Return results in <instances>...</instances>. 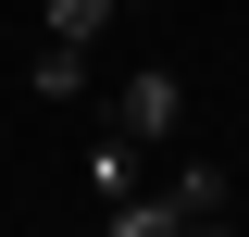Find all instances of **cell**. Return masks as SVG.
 Wrapping results in <instances>:
<instances>
[{"label": "cell", "instance_id": "8992f818", "mask_svg": "<svg viewBox=\"0 0 249 237\" xmlns=\"http://www.w3.org/2000/svg\"><path fill=\"white\" fill-rule=\"evenodd\" d=\"M88 187L124 200V187H137V138H100V150H88Z\"/></svg>", "mask_w": 249, "mask_h": 237}, {"label": "cell", "instance_id": "5b68a950", "mask_svg": "<svg viewBox=\"0 0 249 237\" xmlns=\"http://www.w3.org/2000/svg\"><path fill=\"white\" fill-rule=\"evenodd\" d=\"M175 200H187V225H212L224 212V162H175Z\"/></svg>", "mask_w": 249, "mask_h": 237}, {"label": "cell", "instance_id": "277c9868", "mask_svg": "<svg viewBox=\"0 0 249 237\" xmlns=\"http://www.w3.org/2000/svg\"><path fill=\"white\" fill-rule=\"evenodd\" d=\"M25 13H37V38H75V50H88V38L112 25L124 0H25Z\"/></svg>", "mask_w": 249, "mask_h": 237}, {"label": "cell", "instance_id": "6da1fadb", "mask_svg": "<svg viewBox=\"0 0 249 237\" xmlns=\"http://www.w3.org/2000/svg\"><path fill=\"white\" fill-rule=\"evenodd\" d=\"M175 125H187V75H175V62H124V88H112V138L162 150Z\"/></svg>", "mask_w": 249, "mask_h": 237}, {"label": "cell", "instance_id": "52a82bcc", "mask_svg": "<svg viewBox=\"0 0 249 237\" xmlns=\"http://www.w3.org/2000/svg\"><path fill=\"white\" fill-rule=\"evenodd\" d=\"M187 237H237V225H224V212H212V225H187Z\"/></svg>", "mask_w": 249, "mask_h": 237}, {"label": "cell", "instance_id": "3957f363", "mask_svg": "<svg viewBox=\"0 0 249 237\" xmlns=\"http://www.w3.org/2000/svg\"><path fill=\"white\" fill-rule=\"evenodd\" d=\"M112 237H187V200H175V187H124V200H112Z\"/></svg>", "mask_w": 249, "mask_h": 237}, {"label": "cell", "instance_id": "7a4b0ae2", "mask_svg": "<svg viewBox=\"0 0 249 237\" xmlns=\"http://www.w3.org/2000/svg\"><path fill=\"white\" fill-rule=\"evenodd\" d=\"M25 88L50 100V113H62V100H88V50H75V38H37V62H25Z\"/></svg>", "mask_w": 249, "mask_h": 237}]
</instances>
